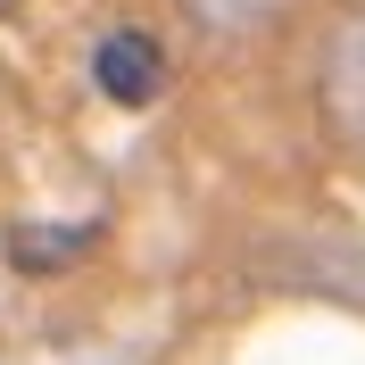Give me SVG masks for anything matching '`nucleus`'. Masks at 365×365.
<instances>
[{
    "label": "nucleus",
    "instance_id": "1",
    "mask_svg": "<svg viewBox=\"0 0 365 365\" xmlns=\"http://www.w3.org/2000/svg\"><path fill=\"white\" fill-rule=\"evenodd\" d=\"M91 83L108 91L116 108H150L166 83V50L150 42V34H133V25H116V34H100V50H91Z\"/></svg>",
    "mask_w": 365,
    "mask_h": 365
},
{
    "label": "nucleus",
    "instance_id": "2",
    "mask_svg": "<svg viewBox=\"0 0 365 365\" xmlns=\"http://www.w3.org/2000/svg\"><path fill=\"white\" fill-rule=\"evenodd\" d=\"M324 116H332L349 141H365V17H349L341 42H332V58H324Z\"/></svg>",
    "mask_w": 365,
    "mask_h": 365
},
{
    "label": "nucleus",
    "instance_id": "3",
    "mask_svg": "<svg viewBox=\"0 0 365 365\" xmlns=\"http://www.w3.org/2000/svg\"><path fill=\"white\" fill-rule=\"evenodd\" d=\"M91 241H100L91 216H83V225H17V232H9V257H17L25 274H58V266H75Z\"/></svg>",
    "mask_w": 365,
    "mask_h": 365
}]
</instances>
